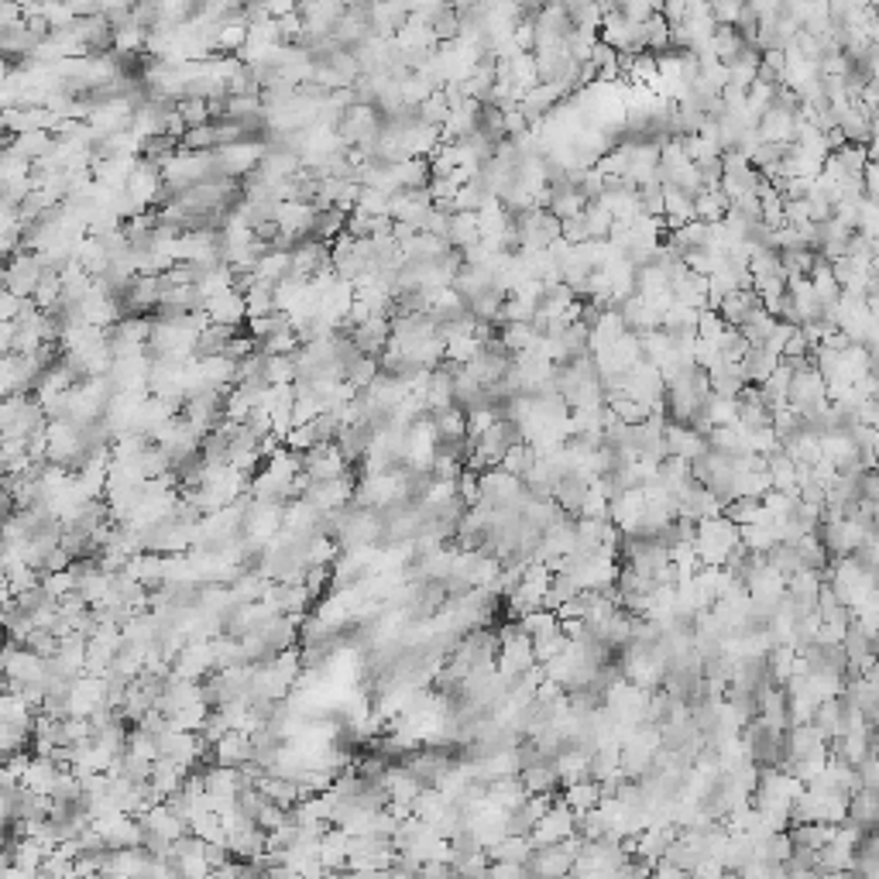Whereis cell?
I'll return each mask as SVG.
<instances>
[{
    "label": "cell",
    "instance_id": "6da1fadb",
    "mask_svg": "<svg viewBox=\"0 0 879 879\" xmlns=\"http://www.w3.org/2000/svg\"><path fill=\"white\" fill-rule=\"evenodd\" d=\"M694 554L701 563L707 567H722L728 560V554L738 547V526L728 516H707L694 523Z\"/></svg>",
    "mask_w": 879,
    "mask_h": 879
},
{
    "label": "cell",
    "instance_id": "7a4b0ae2",
    "mask_svg": "<svg viewBox=\"0 0 879 879\" xmlns=\"http://www.w3.org/2000/svg\"><path fill=\"white\" fill-rule=\"evenodd\" d=\"M715 310L722 313V320H725L728 327H742L753 313L763 310V299H759L753 289H732V292L722 296V302H718Z\"/></svg>",
    "mask_w": 879,
    "mask_h": 879
}]
</instances>
